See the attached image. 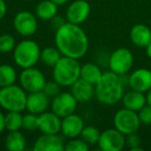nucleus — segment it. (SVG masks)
I'll return each instance as SVG.
<instances>
[{"mask_svg": "<svg viewBox=\"0 0 151 151\" xmlns=\"http://www.w3.org/2000/svg\"><path fill=\"white\" fill-rule=\"evenodd\" d=\"M125 144L128 146L130 151H141L142 150V140L137 132L126 134L125 136Z\"/></svg>", "mask_w": 151, "mask_h": 151, "instance_id": "31", "label": "nucleus"}, {"mask_svg": "<svg viewBox=\"0 0 151 151\" xmlns=\"http://www.w3.org/2000/svg\"><path fill=\"white\" fill-rule=\"evenodd\" d=\"M81 66L78 59L62 56L53 66V80L60 86L70 87L80 79Z\"/></svg>", "mask_w": 151, "mask_h": 151, "instance_id": "3", "label": "nucleus"}, {"mask_svg": "<svg viewBox=\"0 0 151 151\" xmlns=\"http://www.w3.org/2000/svg\"><path fill=\"white\" fill-rule=\"evenodd\" d=\"M27 94L21 86L13 84L0 88V107L9 111L23 112L26 110Z\"/></svg>", "mask_w": 151, "mask_h": 151, "instance_id": "5", "label": "nucleus"}, {"mask_svg": "<svg viewBox=\"0 0 151 151\" xmlns=\"http://www.w3.org/2000/svg\"><path fill=\"white\" fill-rule=\"evenodd\" d=\"M121 101L124 108L136 112H139L147 104L146 96L144 95V93L132 90V89L128 92L124 93Z\"/></svg>", "mask_w": 151, "mask_h": 151, "instance_id": "20", "label": "nucleus"}, {"mask_svg": "<svg viewBox=\"0 0 151 151\" xmlns=\"http://www.w3.org/2000/svg\"><path fill=\"white\" fill-rule=\"evenodd\" d=\"M127 84L130 89L140 92H147L151 89V70L147 68H138L128 77Z\"/></svg>", "mask_w": 151, "mask_h": 151, "instance_id": "13", "label": "nucleus"}, {"mask_svg": "<svg viewBox=\"0 0 151 151\" xmlns=\"http://www.w3.org/2000/svg\"><path fill=\"white\" fill-rule=\"evenodd\" d=\"M103 71L99 68V66L95 63H85L81 66L80 78L87 82L91 83L95 86V84L99 83V81L103 77Z\"/></svg>", "mask_w": 151, "mask_h": 151, "instance_id": "22", "label": "nucleus"}, {"mask_svg": "<svg viewBox=\"0 0 151 151\" xmlns=\"http://www.w3.org/2000/svg\"><path fill=\"white\" fill-rule=\"evenodd\" d=\"M146 101H147V105L151 106V89H150V90H149V91H147Z\"/></svg>", "mask_w": 151, "mask_h": 151, "instance_id": "38", "label": "nucleus"}, {"mask_svg": "<svg viewBox=\"0 0 151 151\" xmlns=\"http://www.w3.org/2000/svg\"><path fill=\"white\" fill-rule=\"evenodd\" d=\"M5 147L9 151H23L26 147V139L19 130L9 132L5 138Z\"/></svg>", "mask_w": 151, "mask_h": 151, "instance_id": "23", "label": "nucleus"}, {"mask_svg": "<svg viewBox=\"0 0 151 151\" xmlns=\"http://www.w3.org/2000/svg\"><path fill=\"white\" fill-rule=\"evenodd\" d=\"M132 42L139 48H146L151 42V30L144 24H136L129 32Z\"/></svg>", "mask_w": 151, "mask_h": 151, "instance_id": "19", "label": "nucleus"}, {"mask_svg": "<svg viewBox=\"0 0 151 151\" xmlns=\"http://www.w3.org/2000/svg\"><path fill=\"white\" fill-rule=\"evenodd\" d=\"M51 1H53L54 3H56L57 5H63V4H65V3L68 1V0H51Z\"/></svg>", "mask_w": 151, "mask_h": 151, "instance_id": "37", "label": "nucleus"}, {"mask_svg": "<svg viewBox=\"0 0 151 151\" xmlns=\"http://www.w3.org/2000/svg\"><path fill=\"white\" fill-rule=\"evenodd\" d=\"M51 106L50 97L44 91H36L31 92L27 95L26 101V110L29 113H33L36 115L46 112Z\"/></svg>", "mask_w": 151, "mask_h": 151, "instance_id": "15", "label": "nucleus"}, {"mask_svg": "<svg viewBox=\"0 0 151 151\" xmlns=\"http://www.w3.org/2000/svg\"><path fill=\"white\" fill-rule=\"evenodd\" d=\"M146 54H147V56L151 59V42L146 47Z\"/></svg>", "mask_w": 151, "mask_h": 151, "instance_id": "39", "label": "nucleus"}, {"mask_svg": "<svg viewBox=\"0 0 151 151\" xmlns=\"http://www.w3.org/2000/svg\"><path fill=\"white\" fill-rule=\"evenodd\" d=\"M5 129V115L0 111V134Z\"/></svg>", "mask_w": 151, "mask_h": 151, "instance_id": "36", "label": "nucleus"}, {"mask_svg": "<svg viewBox=\"0 0 151 151\" xmlns=\"http://www.w3.org/2000/svg\"><path fill=\"white\" fill-rule=\"evenodd\" d=\"M6 3L4 2V0H0V20H2L6 15Z\"/></svg>", "mask_w": 151, "mask_h": 151, "instance_id": "35", "label": "nucleus"}, {"mask_svg": "<svg viewBox=\"0 0 151 151\" xmlns=\"http://www.w3.org/2000/svg\"><path fill=\"white\" fill-rule=\"evenodd\" d=\"M61 53L57 48H53V47H47V48L42 49L40 52V60L44 64H46L47 66L53 67L57 62L59 61V59L61 58Z\"/></svg>", "mask_w": 151, "mask_h": 151, "instance_id": "25", "label": "nucleus"}, {"mask_svg": "<svg viewBox=\"0 0 151 151\" xmlns=\"http://www.w3.org/2000/svg\"><path fill=\"white\" fill-rule=\"evenodd\" d=\"M23 126V115L21 112L9 111L5 115V129L9 132L20 130Z\"/></svg>", "mask_w": 151, "mask_h": 151, "instance_id": "26", "label": "nucleus"}, {"mask_svg": "<svg viewBox=\"0 0 151 151\" xmlns=\"http://www.w3.org/2000/svg\"><path fill=\"white\" fill-rule=\"evenodd\" d=\"M17 71L9 64L0 65V88L11 86L17 81Z\"/></svg>", "mask_w": 151, "mask_h": 151, "instance_id": "24", "label": "nucleus"}, {"mask_svg": "<svg viewBox=\"0 0 151 151\" xmlns=\"http://www.w3.org/2000/svg\"><path fill=\"white\" fill-rule=\"evenodd\" d=\"M78 105L77 99L70 92H60L51 101V110L60 118L75 113Z\"/></svg>", "mask_w": 151, "mask_h": 151, "instance_id": "9", "label": "nucleus"}, {"mask_svg": "<svg viewBox=\"0 0 151 151\" xmlns=\"http://www.w3.org/2000/svg\"><path fill=\"white\" fill-rule=\"evenodd\" d=\"M38 129L42 134H57L61 132V118L54 112H44L38 115Z\"/></svg>", "mask_w": 151, "mask_h": 151, "instance_id": "17", "label": "nucleus"}, {"mask_svg": "<svg viewBox=\"0 0 151 151\" xmlns=\"http://www.w3.org/2000/svg\"><path fill=\"white\" fill-rule=\"evenodd\" d=\"M90 146L82 139L73 138L65 145L64 150L66 151H88Z\"/></svg>", "mask_w": 151, "mask_h": 151, "instance_id": "29", "label": "nucleus"}, {"mask_svg": "<svg viewBox=\"0 0 151 151\" xmlns=\"http://www.w3.org/2000/svg\"><path fill=\"white\" fill-rule=\"evenodd\" d=\"M22 128L29 130V132L38 129V116L33 113H28L26 115H24Z\"/></svg>", "mask_w": 151, "mask_h": 151, "instance_id": "30", "label": "nucleus"}, {"mask_svg": "<svg viewBox=\"0 0 151 151\" xmlns=\"http://www.w3.org/2000/svg\"><path fill=\"white\" fill-rule=\"evenodd\" d=\"M113 122L114 127L125 136L132 132H137L141 124L138 112L126 108L116 112Z\"/></svg>", "mask_w": 151, "mask_h": 151, "instance_id": "6", "label": "nucleus"}, {"mask_svg": "<svg viewBox=\"0 0 151 151\" xmlns=\"http://www.w3.org/2000/svg\"><path fill=\"white\" fill-rule=\"evenodd\" d=\"M58 12V5L51 0H42L36 5V17L42 21H51Z\"/></svg>", "mask_w": 151, "mask_h": 151, "instance_id": "21", "label": "nucleus"}, {"mask_svg": "<svg viewBox=\"0 0 151 151\" xmlns=\"http://www.w3.org/2000/svg\"><path fill=\"white\" fill-rule=\"evenodd\" d=\"M14 60L21 68L33 67L40 59V48L32 40H24L16 45L14 49Z\"/></svg>", "mask_w": 151, "mask_h": 151, "instance_id": "4", "label": "nucleus"}, {"mask_svg": "<svg viewBox=\"0 0 151 151\" xmlns=\"http://www.w3.org/2000/svg\"><path fill=\"white\" fill-rule=\"evenodd\" d=\"M16 40L11 34H2L0 35V53L6 54L13 52L16 47Z\"/></svg>", "mask_w": 151, "mask_h": 151, "instance_id": "28", "label": "nucleus"}, {"mask_svg": "<svg viewBox=\"0 0 151 151\" xmlns=\"http://www.w3.org/2000/svg\"><path fill=\"white\" fill-rule=\"evenodd\" d=\"M20 86L28 93L42 91L46 84L45 75L35 67L24 68L19 77Z\"/></svg>", "mask_w": 151, "mask_h": 151, "instance_id": "7", "label": "nucleus"}, {"mask_svg": "<svg viewBox=\"0 0 151 151\" xmlns=\"http://www.w3.org/2000/svg\"><path fill=\"white\" fill-rule=\"evenodd\" d=\"M55 45L62 56L81 59L86 55L89 40L86 32L77 24L65 22L55 32Z\"/></svg>", "mask_w": 151, "mask_h": 151, "instance_id": "1", "label": "nucleus"}, {"mask_svg": "<svg viewBox=\"0 0 151 151\" xmlns=\"http://www.w3.org/2000/svg\"><path fill=\"white\" fill-rule=\"evenodd\" d=\"M99 147L103 151H121L125 146V134L118 129L109 128L101 134Z\"/></svg>", "mask_w": 151, "mask_h": 151, "instance_id": "10", "label": "nucleus"}, {"mask_svg": "<svg viewBox=\"0 0 151 151\" xmlns=\"http://www.w3.org/2000/svg\"><path fill=\"white\" fill-rule=\"evenodd\" d=\"M138 115H139V118H140L141 123L146 124V125L151 124V106L146 104V105L138 112Z\"/></svg>", "mask_w": 151, "mask_h": 151, "instance_id": "33", "label": "nucleus"}, {"mask_svg": "<svg viewBox=\"0 0 151 151\" xmlns=\"http://www.w3.org/2000/svg\"><path fill=\"white\" fill-rule=\"evenodd\" d=\"M101 134V132L99 130V128L94 127V126H84L80 134V138L84 140L89 146H92V145L99 143Z\"/></svg>", "mask_w": 151, "mask_h": 151, "instance_id": "27", "label": "nucleus"}, {"mask_svg": "<svg viewBox=\"0 0 151 151\" xmlns=\"http://www.w3.org/2000/svg\"><path fill=\"white\" fill-rule=\"evenodd\" d=\"M90 4L86 0H75L68 5L65 14L66 22L81 25L90 15Z\"/></svg>", "mask_w": 151, "mask_h": 151, "instance_id": "12", "label": "nucleus"}, {"mask_svg": "<svg viewBox=\"0 0 151 151\" xmlns=\"http://www.w3.org/2000/svg\"><path fill=\"white\" fill-rule=\"evenodd\" d=\"M64 148V142L58 134H42L36 139L33 145L34 151H62Z\"/></svg>", "mask_w": 151, "mask_h": 151, "instance_id": "16", "label": "nucleus"}, {"mask_svg": "<svg viewBox=\"0 0 151 151\" xmlns=\"http://www.w3.org/2000/svg\"><path fill=\"white\" fill-rule=\"evenodd\" d=\"M124 85L123 76L111 70L104 73L99 83L95 84V97L103 105H116L124 95Z\"/></svg>", "mask_w": 151, "mask_h": 151, "instance_id": "2", "label": "nucleus"}, {"mask_svg": "<svg viewBox=\"0 0 151 151\" xmlns=\"http://www.w3.org/2000/svg\"><path fill=\"white\" fill-rule=\"evenodd\" d=\"M84 126L82 117L75 113L62 118L61 120V132L65 138L68 139L80 137Z\"/></svg>", "mask_w": 151, "mask_h": 151, "instance_id": "14", "label": "nucleus"}, {"mask_svg": "<svg viewBox=\"0 0 151 151\" xmlns=\"http://www.w3.org/2000/svg\"><path fill=\"white\" fill-rule=\"evenodd\" d=\"M13 25L20 35L29 37L33 35L37 30V19L30 12L22 11L15 16Z\"/></svg>", "mask_w": 151, "mask_h": 151, "instance_id": "11", "label": "nucleus"}, {"mask_svg": "<svg viewBox=\"0 0 151 151\" xmlns=\"http://www.w3.org/2000/svg\"><path fill=\"white\" fill-rule=\"evenodd\" d=\"M51 22H52V26L55 28V29H58L59 27H61V26L63 25V24L65 23V20L63 19L62 17H60V16H55L54 18H53L52 20H51Z\"/></svg>", "mask_w": 151, "mask_h": 151, "instance_id": "34", "label": "nucleus"}, {"mask_svg": "<svg viewBox=\"0 0 151 151\" xmlns=\"http://www.w3.org/2000/svg\"><path fill=\"white\" fill-rule=\"evenodd\" d=\"M60 85L56 82V81H49V82H46L44 88H42V91L48 95L49 97H54L56 96L58 93H60Z\"/></svg>", "mask_w": 151, "mask_h": 151, "instance_id": "32", "label": "nucleus"}, {"mask_svg": "<svg viewBox=\"0 0 151 151\" xmlns=\"http://www.w3.org/2000/svg\"><path fill=\"white\" fill-rule=\"evenodd\" d=\"M70 93L78 103H87L95 95V86L83 79L77 80L70 86Z\"/></svg>", "mask_w": 151, "mask_h": 151, "instance_id": "18", "label": "nucleus"}, {"mask_svg": "<svg viewBox=\"0 0 151 151\" xmlns=\"http://www.w3.org/2000/svg\"><path fill=\"white\" fill-rule=\"evenodd\" d=\"M134 64V55L126 48L116 49L109 58V67L111 71L119 76H124L130 70Z\"/></svg>", "mask_w": 151, "mask_h": 151, "instance_id": "8", "label": "nucleus"}]
</instances>
